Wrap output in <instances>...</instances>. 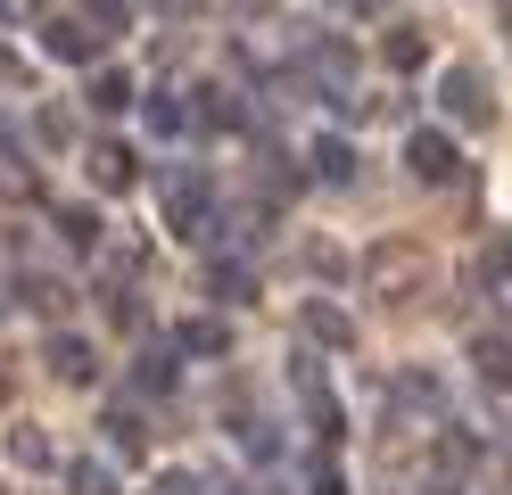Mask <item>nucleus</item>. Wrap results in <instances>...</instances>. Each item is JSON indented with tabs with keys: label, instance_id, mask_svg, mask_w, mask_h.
<instances>
[{
	"label": "nucleus",
	"instance_id": "nucleus-1",
	"mask_svg": "<svg viewBox=\"0 0 512 495\" xmlns=\"http://www.w3.org/2000/svg\"><path fill=\"white\" fill-rule=\"evenodd\" d=\"M157 207H166V231L174 240H215V182L199 174V165H182V174H166V190H157Z\"/></svg>",
	"mask_w": 512,
	"mask_h": 495
},
{
	"label": "nucleus",
	"instance_id": "nucleus-2",
	"mask_svg": "<svg viewBox=\"0 0 512 495\" xmlns=\"http://www.w3.org/2000/svg\"><path fill=\"white\" fill-rule=\"evenodd\" d=\"M438 108L455 124H496V99H488V75H479V66H446L438 75Z\"/></svg>",
	"mask_w": 512,
	"mask_h": 495
},
{
	"label": "nucleus",
	"instance_id": "nucleus-3",
	"mask_svg": "<svg viewBox=\"0 0 512 495\" xmlns=\"http://www.w3.org/2000/svg\"><path fill=\"white\" fill-rule=\"evenodd\" d=\"M100 42H108V33L91 25V17H42V50L67 58V66H91V58H100Z\"/></svg>",
	"mask_w": 512,
	"mask_h": 495
},
{
	"label": "nucleus",
	"instance_id": "nucleus-4",
	"mask_svg": "<svg viewBox=\"0 0 512 495\" xmlns=\"http://www.w3.org/2000/svg\"><path fill=\"white\" fill-rule=\"evenodd\" d=\"M42 363H50L67 388H91V380H100V355H91V339H75V330H50V339H42Z\"/></svg>",
	"mask_w": 512,
	"mask_h": 495
},
{
	"label": "nucleus",
	"instance_id": "nucleus-5",
	"mask_svg": "<svg viewBox=\"0 0 512 495\" xmlns=\"http://www.w3.org/2000/svg\"><path fill=\"white\" fill-rule=\"evenodd\" d=\"M405 165H413V182H455V174H463V157H455L446 132H413V141H405Z\"/></svg>",
	"mask_w": 512,
	"mask_h": 495
},
{
	"label": "nucleus",
	"instance_id": "nucleus-6",
	"mask_svg": "<svg viewBox=\"0 0 512 495\" xmlns=\"http://www.w3.org/2000/svg\"><path fill=\"white\" fill-rule=\"evenodd\" d=\"M298 322H306V339H314V347H356V322H347L331 297H306V306H298Z\"/></svg>",
	"mask_w": 512,
	"mask_h": 495
},
{
	"label": "nucleus",
	"instance_id": "nucleus-7",
	"mask_svg": "<svg viewBox=\"0 0 512 495\" xmlns=\"http://www.w3.org/2000/svg\"><path fill=\"white\" fill-rule=\"evenodd\" d=\"M207 289L223 297V306H248L256 297V264L248 256H207Z\"/></svg>",
	"mask_w": 512,
	"mask_h": 495
},
{
	"label": "nucleus",
	"instance_id": "nucleus-8",
	"mask_svg": "<svg viewBox=\"0 0 512 495\" xmlns=\"http://www.w3.org/2000/svg\"><path fill=\"white\" fill-rule=\"evenodd\" d=\"M91 190H133V149L124 141H91Z\"/></svg>",
	"mask_w": 512,
	"mask_h": 495
},
{
	"label": "nucleus",
	"instance_id": "nucleus-9",
	"mask_svg": "<svg viewBox=\"0 0 512 495\" xmlns=\"http://www.w3.org/2000/svg\"><path fill=\"white\" fill-rule=\"evenodd\" d=\"M174 355H232V330L207 322V314H190V322L174 330Z\"/></svg>",
	"mask_w": 512,
	"mask_h": 495
},
{
	"label": "nucleus",
	"instance_id": "nucleus-10",
	"mask_svg": "<svg viewBox=\"0 0 512 495\" xmlns=\"http://www.w3.org/2000/svg\"><path fill=\"white\" fill-rule=\"evenodd\" d=\"M190 124H207V132H240L248 108H240L232 91H215V83H207V91H199V108H190Z\"/></svg>",
	"mask_w": 512,
	"mask_h": 495
},
{
	"label": "nucleus",
	"instance_id": "nucleus-11",
	"mask_svg": "<svg viewBox=\"0 0 512 495\" xmlns=\"http://www.w3.org/2000/svg\"><path fill=\"white\" fill-rule=\"evenodd\" d=\"M174 372H182V363H174V339H166V347H141V355H133V388H141V396L174 388Z\"/></svg>",
	"mask_w": 512,
	"mask_h": 495
},
{
	"label": "nucleus",
	"instance_id": "nucleus-12",
	"mask_svg": "<svg viewBox=\"0 0 512 495\" xmlns=\"http://www.w3.org/2000/svg\"><path fill=\"white\" fill-rule=\"evenodd\" d=\"M83 99H91V108H100V116H124V108H133V75H124V66H100Z\"/></svg>",
	"mask_w": 512,
	"mask_h": 495
},
{
	"label": "nucleus",
	"instance_id": "nucleus-13",
	"mask_svg": "<svg viewBox=\"0 0 512 495\" xmlns=\"http://www.w3.org/2000/svg\"><path fill=\"white\" fill-rule=\"evenodd\" d=\"M380 58H389L397 75H413V66L430 58V33H422V25H389V42H380Z\"/></svg>",
	"mask_w": 512,
	"mask_h": 495
},
{
	"label": "nucleus",
	"instance_id": "nucleus-14",
	"mask_svg": "<svg viewBox=\"0 0 512 495\" xmlns=\"http://www.w3.org/2000/svg\"><path fill=\"white\" fill-rule=\"evenodd\" d=\"M364 273H372L380 289H397V281H413V273H422V248H372V264H364Z\"/></svg>",
	"mask_w": 512,
	"mask_h": 495
},
{
	"label": "nucleus",
	"instance_id": "nucleus-15",
	"mask_svg": "<svg viewBox=\"0 0 512 495\" xmlns=\"http://www.w3.org/2000/svg\"><path fill=\"white\" fill-rule=\"evenodd\" d=\"M356 174V149L339 141V132H323V141H314V182H347Z\"/></svg>",
	"mask_w": 512,
	"mask_h": 495
},
{
	"label": "nucleus",
	"instance_id": "nucleus-16",
	"mask_svg": "<svg viewBox=\"0 0 512 495\" xmlns=\"http://www.w3.org/2000/svg\"><path fill=\"white\" fill-rule=\"evenodd\" d=\"M58 240H67L75 256H91V248H100V215H91V207H58Z\"/></svg>",
	"mask_w": 512,
	"mask_h": 495
},
{
	"label": "nucleus",
	"instance_id": "nucleus-17",
	"mask_svg": "<svg viewBox=\"0 0 512 495\" xmlns=\"http://www.w3.org/2000/svg\"><path fill=\"white\" fill-rule=\"evenodd\" d=\"M9 454H17V471H50V438H42L34 421H17V429H9Z\"/></svg>",
	"mask_w": 512,
	"mask_h": 495
},
{
	"label": "nucleus",
	"instance_id": "nucleus-18",
	"mask_svg": "<svg viewBox=\"0 0 512 495\" xmlns=\"http://www.w3.org/2000/svg\"><path fill=\"white\" fill-rule=\"evenodd\" d=\"M141 116H149V132H157V141H166V132H182V124H190V108H182L174 91H149V99H141Z\"/></svg>",
	"mask_w": 512,
	"mask_h": 495
},
{
	"label": "nucleus",
	"instance_id": "nucleus-19",
	"mask_svg": "<svg viewBox=\"0 0 512 495\" xmlns=\"http://www.w3.org/2000/svg\"><path fill=\"white\" fill-rule=\"evenodd\" d=\"M100 429H108V446H116V454H141V446H149V429H141V413H133V405H116Z\"/></svg>",
	"mask_w": 512,
	"mask_h": 495
},
{
	"label": "nucleus",
	"instance_id": "nucleus-20",
	"mask_svg": "<svg viewBox=\"0 0 512 495\" xmlns=\"http://www.w3.org/2000/svg\"><path fill=\"white\" fill-rule=\"evenodd\" d=\"M471 363H479V380L512 388V347H504V339H479V347H471Z\"/></svg>",
	"mask_w": 512,
	"mask_h": 495
},
{
	"label": "nucleus",
	"instance_id": "nucleus-21",
	"mask_svg": "<svg viewBox=\"0 0 512 495\" xmlns=\"http://www.w3.org/2000/svg\"><path fill=\"white\" fill-rule=\"evenodd\" d=\"M67 487H75V495H116V471H108L100 454H83L75 471H67Z\"/></svg>",
	"mask_w": 512,
	"mask_h": 495
},
{
	"label": "nucleus",
	"instance_id": "nucleus-22",
	"mask_svg": "<svg viewBox=\"0 0 512 495\" xmlns=\"http://www.w3.org/2000/svg\"><path fill=\"white\" fill-rule=\"evenodd\" d=\"M149 495H215V479H207V471H157Z\"/></svg>",
	"mask_w": 512,
	"mask_h": 495
},
{
	"label": "nucleus",
	"instance_id": "nucleus-23",
	"mask_svg": "<svg viewBox=\"0 0 512 495\" xmlns=\"http://www.w3.org/2000/svg\"><path fill=\"white\" fill-rule=\"evenodd\" d=\"M34 141H42V149H67V141H75L67 108H42V116H34Z\"/></svg>",
	"mask_w": 512,
	"mask_h": 495
},
{
	"label": "nucleus",
	"instance_id": "nucleus-24",
	"mask_svg": "<svg viewBox=\"0 0 512 495\" xmlns=\"http://www.w3.org/2000/svg\"><path fill=\"white\" fill-rule=\"evenodd\" d=\"M479 281H512V240H488V248H479Z\"/></svg>",
	"mask_w": 512,
	"mask_h": 495
},
{
	"label": "nucleus",
	"instance_id": "nucleus-25",
	"mask_svg": "<svg viewBox=\"0 0 512 495\" xmlns=\"http://www.w3.org/2000/svg\"><path fill=\"white\" fill-rule=\"evenodd\" d=\"M124 17H133V0H91V25H100V33H116Z\"/></svg>",
	"mask_w": 512,
	"mask_h": 495
},
{
	"label": "nucleus",
	"instance_id": "nucleus-26",
	"mask_svg": "<svg viewBox=\"0 0 512 495\" xmlns=\"http://www.w3.org/2000/svg\"><path fill=\"white\" fill-rule=\"evenodd\" d=\"M25 297H34V306H42V314H58V306H67V289H58V281H42V273H34V281H25Z\"/></svg>",
	"mask_w": 512,
	"mask_h": 495
},
{
	"label": "nucleus",
	"instance_id": "nucleus-27",
	"mask_svg": "<svg viewBox=\"0 0 512 495\" xmlns=\"http://www.w3.org/2000/svg\"><path fill=\"white\" fill-rule=\"evenodd\" d=\"M314 495H347V487H339V479H331V471H314Z\"/></svg>",
	"mask_w": 512,
	"mask_h": 495
},
{
	"label": "nucleus",
	"instance_id": "nucleus-28",
	"mask_svg": "<svg viewBox=\"0 0 512 495\" xmlns=\"http://www.w3.org/2000/svg\"><path fill=\"white\" fill-rule=\"evenodd\" d=\"M0 405H9V380H0Z\"/></svg>",
	"mask_w": 512,
	"mask_h": 495
}]
</instances>
